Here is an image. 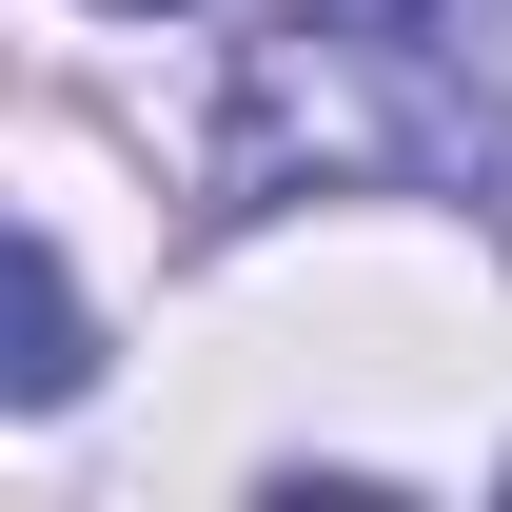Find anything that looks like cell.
<instances>
[{
	"label": "cell",
	"instance_id": "cell-1",
	"mask_svg": "<svg viewBox=\"0 0 512 512\" xmlns=\"http://www.w3.org/2000/svg\"><path fill=\"white\" fill-rule=\"evenodd\" d=\"M512 178V0H276L217 99V197L276 178Z\"/></svg>",
	"mask_w": 512,
	"mask_h": 512
},
{
	"label": "cell",
	"instance_id": "cell-2",
	"mask_svg": "<svg viewBox=\"0 0 512 512\" xmlns=\"http://www.w3.org/2000/svg\"><path fill=\"white\" fill-rule=\"evenodd\" d=\"M79 375H99L79 355V276H60V237H20V414H60Z\"/></svg>",
	"mask_w": 512,
	"mask_h": 512
},
{
	"label": "cell",
	"instance_id": "cell-3",
	"mask_svg": "<svg viewBox=\"0 0 512 512\" xmlns=\"http://www.w3.org/2000/svg\"><path fill=\"white\" fill-rule=\"evenodd\" d=\"M119 20H158V0H119Z\"/></svg>",
	"mask_w": 512,
	"mask_h": 512
}]
</instances>
